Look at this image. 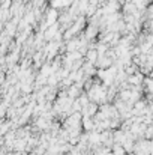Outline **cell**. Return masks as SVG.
Instances as JSON below:
<instances>
[{
  "instance_id": "obj_6",
  "label": "cell",
  "mask_w": 153,
  "mask_h": 155,
  "mask_svg": "<svg viewBox=\"0 0 153 155\" xmlns=\"http://www.w3.org/2000/svg\"><path fill=\"white\" fill-rule=\"evenodd\" d=\"M65 48H66V53L77 51V50L80 48V39H78V38H72V39L66 41V45H65Z\"/></svg>"
},
{
  "instance_id": "obj_8",
  "label": "cell",
  "mask_w": 153,
  "mask_h": 155,
  "mask_svg": "<svg viewBox=\"0 0 153 155\" xmlns=\"http://www.w3.org/2000/svg\"><path fill=\"white\" fill-rule=\"evenodd\" d=\"M96 59H98V53H96L95 48H89V50L86 51V54H84V60L89 62V63H92V65H95Z\"/></svg>"
},
{
  "instance_id": "obj_1",
  "label": "cell",
  "mask_w": 153,
  "mask_h": 155,
  "mask_svg": "<svg viewBox=\"0 0 153 155\" xmlns=\"http://www.w3.org/2000/svg\"><path fill=\"white\" fill-rule=\"evenodd\" d=\"M83 35H84V38H86L87 41L95 39V38L99 35V26H98V24H89V26H86Z\"/></svg>"
},
{
  "instance_id": "obj_9",
  "label": "cell",
  "mask_w": 153,
  "mask_h": 155,
  "mask_svg": "<svg viewBox=\"0 0 153 155\" xmlns=\"http://www.w3.org/2000/svg\"><path fill=\"white\" fill-rule=\"evenodd\" d=\"M51 63H44V65H41L39 66V74L41 75H45V77H50L51 75V66H50Z\"/></svg>"
},
{
  "instance_id": "obj_5",
  "label": "cell",
  "mask_w": 153,
  "mask_h": 155,
  "mask_svg": "<svg viewBox=\"0 0 153 155\" xmlns=\"http://www.w3.org/2000/svg\"><path fill=\"white\" fill-rule=\"evenodd\" d=\"M72 5V2L71 0H50V8L53 9H62V8H68V6H71Z\"/></svg>"
},
{
  "instance_id": "obj_4",
  "label": "cell",
  "mask_w": 153,
  "mask_h": 155,
  "mask_svg": "<svg viewBox=\"0 0 153 155\" xmlns=\"http://www.w3.org/2000/svg\"><path fill=\"white\" fill-rule=\"evenodd\" d=\"M81 128H83L86 133L93 131V128H95V122H93V119H92L90 116H83V117H81Z\"/></svg>"
},
{
  "instance_id": "obj_7",
  "label": "cell",
  "mask_w": 153,
  "mask_h": 155,
  "mask_svg": "<svg viewBox=\"0 0 153 155\" xmlns=\"http://www.w3.org/2000/svg\"><path fill=\"white\" fill-rule=\"evenodd\" d=\"M125 139H126V133H125V131H122L120 128L113 131V142H114V143L122 145V143L125 142Z\"/></svg>"
},
{
  "instance_id": "obj_3",
  "label": "cell",
  "mask_w": 153,
  "mask_h": 155,
  "mask_svg": "<svg viewBox=\"0 0 153 155\" xmlns=\"http://www.w3.org/2000/svg\"><path fill=\"white\" fill-rule=\"evenodd\" d=\"M143 78H144V75H143V74L135 72L134 75H128V77H126V83H128L129 86H141Z\"/></svg>"
},
{
  "instance_id": "obj_2",
  "label": "cell",
  "mask_w": 153,
  "mask_h": 155,
  "mask_svg": "<svg viewBox=\"0 0 153 155\" xmlns=\"http://www.w3.org/2000/svg\"><path fill=\"white\" fill-rule=\"evenodd\" d=\"M110 66H113V60L110 57H107L105 54L104 56H98V59L95 62V68H98V69H108Z\"/></svg>"
}]
</instances>
